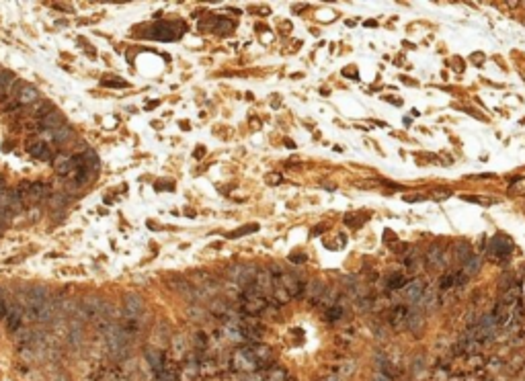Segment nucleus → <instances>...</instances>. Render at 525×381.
<instances>
[{"instance_id":"1","label":"nucleus","mask_w":525,"mask_h":381,"mask_svg":"<svg viewBox=\"0 0 525 381\" xmlns=\"http://www.w3.org/2000/svg\"><path fill=\"white\" fill-rule=\"evenodd\" d=\"M232 367L240 373H252L259 367V359L252 349H240L232 359Z\"/></svg>"},{"instance_id":"2","label":"nucleus","mask_w":525,"mask_h":381,"mask_svg":"<svg viewBox=\"0 0 525 381\" xmlns=\"http://www.w3.org/2000/svg\"><path fill=\"white\" fill-rule=\"evenodd\" d=\"M10 97H14L19 107H29V105H35L39 101V92L31 84H25V82H19V80H16Z\"/></svg>"},{"instance_id":"3","label":"nucleus","mask_w":525,"mask_h":381,"mask_svg":"<svg viewBox=\"0 0 525 381\" xmlns=\"http://www.w3.org/2000/svg\"><path fill=\"white\" fill-rule=\"evenodd\" d=\"M121 301H123V314H125V318L138 320V318L142 316V312H144V299H142L138 293H125Z\"/></svg>"},{"instance_id":"4","label":"nucleus","mask_w":525,"mask_h":381,"mask_svg":"<svg viewBox=\"0 0 525 381\" xmlns=\"http://www.w3.org/2000/svg\"><path fill=\"white\" fill-rule=\"evenodd\" d=\"M51 164H53V170H56L60 177H68V179H70V177L74 175V170L78 168L72 156H56Z\"/></svg>"},{"instance_id":"5","label":"nucleus","mask_w":525,"mask_h":381,"mask_svg":"<svg viewBox=\"0 0 525 381\" xmlns=\"http://www.w3.org/2000/svg\"><path fill=\"white\" fill-rule=\"evenodd\" d=\"M37 125H39V129H43V131H56L58 127H62L64 125V117L58 113V111H51V113H47L45 117H41L39 121H37Z\"/></svg>"},{"instance_id":"6","label":"nucleus","mask_w":525,"mask_h":381,"mask_svg":"<svg viewBox=\"0 0 525 381\" xmlns=\"http://www.w3.org/2000/svg\"><path fill=\"white\" fill-rule=\"evenodd\" d=\"M491 250L497 254V256H507L511 250H513V242L507 238V236H495L493 242H491Z\"/></svg>"},{"instance_id":"7","label":"nucleus","mask_w":525,"mask_h":381,"mask_svg":"<svg viewBox=\"0 0 525 381\" xmlns=\"http://www.w3.org/2000/svg\"><path fill=\"white\" fill-rule=\"evenodd\" d=\"M4 320H6V326H8V330H10V332L19 330V328L23 326V310H21L19 306L6 308V316H4Z\"/></svg>"},{"instance_id":"8","label":"nucleus","mask_w":525,"mask_h":381,"mask_svg":"<svg viewBox=\"0 0 525 381\" xmlns=\"http://www.w3.org/2000/svg\"><path fill=\"white\" fill-rule=\"evenodd\" d=\"M146 357H148V363H150L152 371H154L156 375H160V373L165 371V365H167L165 355H162L160 351H156V349H148V351H146Z\"/></svg>"},{"instance_id":"9","label":"nucleus","mask_w":525,"mask_h":381,"mask_svg":"<svg viewBox=\"0 0 525 381\" xmlns=\"http://www.w3.org/2000/svg\"><path fill=\"white\" fill-rule=\"evenodd\" d=\"M29 154L33 158H37V160H53V152L43 142H35L33 146H29Z\"/></svg>"},{"instance_id":"10","label":"nucleus","mask_w":525,"mask_h":381,"mask_svg":"<svg viewBox=\"0 0 525 381\" xmlns=\"http://www.w3.org/2000/svg\"><path fill=\"white\" fill-rule=\"evenodd\" d=\"M175 27H176L175 23H160V25H154L152 31H160V33H158V35H152V37H154V39H160V41H162V39H165V41H173V39L178 37L176 33H173Z\"/></svg>"},{"instance_id":"11","label":"nucleus","mask_w":525,"mask_h":381,"mask_svg":"<svg viewBox=\"0 0 525 381\" xmlns=\"http://www.w3.org/2000/svg\"><path fill=\"white\" fill-rule=\"evenodd\" d=\"M404 297H406V301L417 303V301L423 297V285H421L419 281H412V283L404 289Z\"/></svg>"},{"instance_id":"12","label":"nucleus","mask_w":525,"mask_h":381,"mask_svg":"<svg viewBox=\"0 0 525 381\" xmlns=\"http://www.w3.org/2000/svg\"><path fill=\"white\" fill-rule=\"evenodd\" d=\"M281 283H283L285 291L292 293V295H298V293L302 291V285H300V281L296 279V275H281Z\"/></svg>"},{"instance_id":"13","label":"nucleus","mask_w":525,"mask_h":381,"mask_svg":"<svg viewBox=\"0 0 525 381\" xmlns=\"http://www.w3.org/2000/svg\"><path fill=\"white\" fill-rule=\"evenodd\" d=\"M169 285L175 289L176 293H180V295H191V293H193V287H191L189 281H185V279H178V277H176V279H171Z\"/></svg>"},{"instance_id":"14","label":"nucleus","mask_w":525,"mask_h":381,"mask_svg":"<svg viewBox=\"0 0 525 381\" xmlns=\"http://www.w3.org/2000/svg\"><path fill=\"white\" fill-rule=\"evenodd\" d=\"M480 266H482V260L478 258V256H470L468 260H466V266H464V277H472V275H476L478 271H480Z\"/></svg>"},{"instance_id":"15","label":"nucleus","mask_w":525,"mask_h":381,"mask_svg":"<svg viewBox=\"0 0 525 381\" xmlns=\"http://www.w3.org/2000/svg\"><path fill=\"white\" fill-rule=\"evenodd\" d=\"M51 138H53V142H66V140L72 138V129L64 123L62 127H58L56 131H51Z\"/></svg>"},{"instance_id":"16","label":"nucleus","mask_w":525,"mask_h":381,"mask_svg":"<svg viewBox=\"0 0 525 381\" xmlns=\"http://www.w3.org/2000/svg\"><path fill=\"white\" fill-rule=\"evenodd\" d=\"M232 29H234V23L228 21V18H215L213 21V31H218V33H230Z\"/></svg>"},{"instance_id":"17","label":"nucleus","mask_w":525,"mask_h":381,"mask_svg":"<svg viewBox=\"0 0 525 381\" xmlns=\"http://www.w3.org/2000/svg\"><path fill=\"white\" fill-rule=\"evenodd\" d=\"M322 289H324V287H322L318 281H314V283H310V285H308L306 293H308V297H310V299H320V297H322Z\"/></svg>"},{"instance_id":"18","label":"nucleus","mask_w":525,"mask_h":381,"mask_svg":"<svg viewBox=\"0 0 525 381\" xmlns=\"http://www.w3.org/2000/svg\"><path fill=\"white\" fill-rule=\"evenodd\" d=\"M456 256H458V260L466 262L470 258V246L468 244H458L456 246Z\"/></svg>"},{"instance_id":"19","label":"nucleus","mask_w":525,"mask_h":381,"mask_svg":"<svg viewBox=\"0 0 525 381\" xmlns=\"http://www.w3.org/2000/svg\"><path fill=\"white\" fill-rule=\"evenodd\" d=\"M257 230H259V223H248V225H244L242 230L232 232L230 238H238V236H244V234H252V232H257Z\"/></svg>"},{"instance_id":"20","label":"nucleus","mask_w":525,"mask_h":381,"mask_svg":"<svg viewBox=\"0 0 525 381\" xmlns=\"http://www.w3.org/2000/svg\"><path fill=\"white\" fill-rule=\"evenodd\" d=\"M68 340H70V345H72V347H76L78 342H82V330H80L78 326H74V328L70 330V336H68Z\"/></svg>"},{"instance_id":"21","label":"nucleus","mask_w":525,"mask_h":381,"mask_svg":"<svg viewBox=\"0 0 525 381\" xmlns=\"http://www.w3.org/2000/svg\"><path fill=\"white\" fill-rule=\"evenodd\" d=\"M427 260L431 262V264H439V260H441V248L437 246H433L431 250H429V254H427Z\"/></svg>"},{"instance_id":"22","label":"nucleus","mask_w":525,"mask_h":381,"mask_svg":"<svg viewBox=\"0 0 525 381\" xmlns=\"http://www.w3.org/2000/svg\"><path fill=\"white\" fill-rule=\"evenodd\" d=\"M406 283V279L402 277V275H392V279L388 281V287L390 289H398V287H402Z\"/></svg>"},{"instance_id":"23","label":"nucleus","mask_w":525,"mask_h":381,"mask_svg":"<svg viewBox=\"0 0 525 381\" xmlns=\"http://www.w3.org/2000/svg\"><path fill=\"white\" fill-rule=\"evenodd\" d=\"M211 312L218 314V316H222V314L228 312V306H226L224 301H213V303H211Z\"/></svg>"},{"instance_id":"24","label":"nucleus","mask_w":525,"mask_h":381,"mask_svg":"<svg viewBox=\"0 0 525 381\" xmlns=\"http://www.w3.org/2000/svg\"><path fill=\"white\" fill-rule=\"evenodd\" d=\"M289 260H292V262H296V264L306 262V254H302V252H292V254H289Z\"/></svg>"},{"instance_id":"25","label":"nucleus","mask_w":525,"mask_h":381,"mask_svg":"<svg viewBox=\"0 0 525 381\" xmlns=\"http://www.w3.org/2000/svg\"><path fill=\"white\" fill-rule=\"evenodd\" d=\"M341 316H343V310H341V308H331V312L327 314L329 320H339Z\"/></svg>"},{"instance_id":"26","label":"nucleus","mask_w":525,"mask_h":381,"mask_svg":"<svg viewBox=\"0 0 525 381\" xmlns=\"http://www.w3.org/2000/svg\"><path fill=\"white\" fill-rule=\"evenodd\" d=\"M265 381H285V373H283V371H275L269 379H265Z\"/></svg>"},{"instance_id":"27","label":"nucleus","mask_w":525,"mask_h":381,"mask_svg":"<svg viewBox=\"0 0 525 381\" xmlns=\"http://www.w3.org/2000/svg\"><path fill=\"white\" fill-rule=\"evenodd\" d=\"M267 183H269V185H279V183H281V177H279V175H269V177H267Z\"/></svg>"},{"instance_id":"28","label":"nucleus","mask_w":525,"mask_h":381,"mask_svg":"<svg viewBox=\"0 0 525 381\" xmlns=\"http://www.w3.org/2000/svg\"><path fill=\"white\" fill-rule=\"evenodd\" d=\"M511 190H513V193H515V190H517V193H525V177L521 179V183H519V185L515 183V185L511 187Z\"/></svg>"},{"instance_id":"29","label":"nucleus","mask_w":525,"mask_h":381,"mask_svg":"<svg viewBox=\"0 0 525 381\" xmlns=\"http://www.w3.org/2000/svg\"><path fill=\"white\" fill-rule=\"evenodd\" d=\"M4 316H6V301L0 297V320H4Z\"/></svg>"},{"instance_id":"30","label":"nucleus","mask_w":525,"mask_h":381,"mask_svg":"<svg viewBox=\"0 0 525 381\" xmlns=\"http://www.w3.org/2000/svg\"><path fill=\"white\" fill-rule=\"evenodd\" d=\"M105 86H128V82H103Z\"/></svg>"},{"instance_id":"31","label":"nucleus","mask_w":525,"mask_h":381,"mask_svg":"<svg viewBox=\"0 0 525 381\" xmlns=\"http://www.w3.org/2000/svg\"><path fill=\"white\" fill-rule=\"evenodd\" d=\"M324 381H339V379H337V375H331V377H327Z\"/></svg>"},{"instance_id":"32","label":"nucleus","mask_w":525,"mask_h":381,"mask_svg":"<svg viewBox=\"0 0 525 381\" xmlns=\"http://www.w3.org/2000/svg\"><path fill=\"white\" fill-rule=\"evenodd\" d=\"M373 381H388V379H386V377H384V375H377V377H375V379H373Z\"/></svg>"},{"instance_id":"33","label":"nucleus","mask_w":525,"mask_h":381,"mask_svg":"<svg viewBox=\"0 0 525 381\" xmlns=\"http://www.w3.org/2000/svg\"><path fill=\"white\" fill-rule=\"evenodd\" d=\"M2 187H4V179L0 177V189H2Z\"/></svg>"},{"instance_id":"34","label":"nucleus","mask_w":525,"mask_h":381,"mask_svg":"<svg viewBox=\"0 0 525 381\" xmlns=\"http://www.w3.org/2000/svg\"><path fill=\"white\" fill-rule=\"evenodd\" d=\"M0 74H2V70H0Z\"/></svg>"}]
</instances>
